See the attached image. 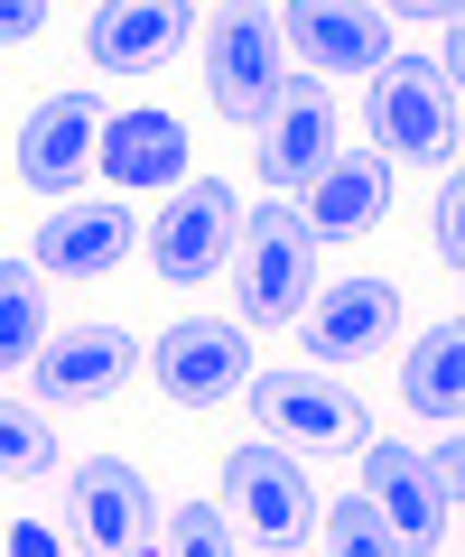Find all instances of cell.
<instances>
[{
    "mask_svg": "<svg viewBox=\"0 0 465 557\" xmlns=\"http://www.w3.org/2000/svg\"><path fill=\"white\" fill-rule=\"evenodd\" d=\"M223 502L243 511L252 539H270V548H289V539H307V520H317V493H307L298 456H289L280 437H252L223 456Z\"/></svg>",
    "mask_w": 465,
    "mask_h": 557,
    "instance_id": "5b68a950",
    "label": "cell"
},
{
    "mask_svg": "<svg viewBox=\"0 0 465 557\" xmlns=\"http://www.w3.org/2000/svg\"><path fill=\"white\" fill-rule=\"evenodd\" d=\"M10 548L20 557H57V530H47V520H10Z\"/></svg>",
    "mask_w": 465,
    "mask_h": 557,
    "instance_id": "4316f807",
    "label": "cell"
},
{
    "mask_svg": "<svg viewBox=\"0 0 465 557\" xmlns=\"http://www.w3.org/2000/svg\"><path fill=\"white\" fill-rule=\"evenodd\" d=\"M280 38H298L307 57L335 65V75H372V65L391 57V20H382V10H344V0H307Z\"/></svg>",
    "mask_w": 465,
    "mask_h": 557,
    "instance_id": "ac0fdd59",
    "label": "cell"
},
{
    "mask_svg": "<svg viewBox=\"0 0 465 557\" xmlns=\"http://www.w3.org/2000/svg\"><path fill=\"white\" fill-rule=\"evenodd\" d=\"M233 270H243V317L252 325H298L307 298H317V233H307V214H289V205H252Z\"/></svg>",
    "mask_w": 465,
    "mask_h": 557,
    "instance_id": "6da1fadb",
    "label": "cell"
},
{
    "mask_svg": "<svg viewBox=\"0 0 465 557\" xmlns=\"http://www.w3.org/2000/svg\"><path fill=\"white\" fill-rule=\"evenodd\" d=\"M94 159H102V177H112V186H178L186 177V121L159 112V102H131V112L102 121Z\"/></svg>",
    "mask_w": 465,
    "mask_h": 557,
    "instance_id": "4fadbf2b",
    "label": "cell"
},
{
    "mask_svg": "<svg viewBox=\"0 0 465 557\" xmlns=\"http://www.w3.org/2000/svg\"><path fill=\"white\" fill-rule=\"evenodd\" d=\"M140 354L149 344L131 325H65V335H47L28 354V381H38V399H102L140 372Z\"/></svg>",
    "mask_w": 465,
    "mask_h": 557,
    "instance_id": "52a82bcc",
    "label": "cell"
},
{
    "mask_svg": "<svg viewBox=\"0 0 465 557\" xmlns=\"http://www.w3.org/2000/svg\"><path fill=\"white\" fill-rule=\"evenodd\" d=\"M326 539H335L344 557H382V548H401V539L382 530V511H372V502H335V511H326Z\"/></svg>",
    "mask_w": 465,
    "mask_h": 557,
    "instance_id": "7402d4cb",
    "label": "cell"
},
{
    "mask_svg": "<svg viewBox=\"0 0 465 557\" xmlns=\"http://www.w3.org/2000/svg\"><path fill=\"white\" fill-rule=\"evenodd\" d=\"M419 465H428V483L456 502V483H465V446H456V437H438V446H419Z\"/></svg>",
    "mask_w": 465,
    "mask_h": 557,
    "instance_id": "d4e9b609",
    "label": "cell"
},
{
    "mask_svg": "<svg viewBox=\"0 0 465 557\" xmlns=\"http://www.w3.org/2000/svg\"><path fill=\"white\" fill-rule=\"evenodd\" d=\"M178 38H186L178 0H112V10H94V28H84L94 65H112V75H149V65H168Z\"/></svg>",
    "mask_w": 465,
    "mask_h": 557,
    "instance_id": "e0dca14e",
    "label": "cell"
},
{
    "mask_svg": "<svg viewBox=\"0 0 465 557\" xmlns=\"http://www.w3.org/2000/svg\"><path fill=\"white\" fill-rule=\"evenodd\" d=\"M401 399L419 418H456V399H465V325L446 317V325H428L419 344H409V362H401Z\"/></svg>",
    "mask_w": 465,
    "mask_h": 557,
    "instance_id": "d6986e66",
    "label": "cell"
},
{
    "mask_svg": "<svg viewBox=\"0 0 465 557\" xmlns=\"http://www.w3.org/2000/svg\"><path fill=\"white\" fill-rule=\"evenodd\" d=\"M57 465V437L28 399H0V474H47Z\"/></svg>",
    "mask_w": 465,
    "mask_h": 557,
    "instance_id": "44dd1931",
    "label": "cell"
},
{
    "mask_svg": "<svg viewBox=\"0 0 465 557\" xmlns=\"http://www.w3.org/2000/svg\"><path fill=\"white\" fill-rule=\"evenodd\" d=\"M38 354V260H0V362Z\"/></svg>",
    "mask_w": 465,
    "mask_h": 557,
    "instance_id": "ffe728a7",
    "label": "cell"
},
{
    "mask_svg": "<svg viewBox=\"0 0 465 557\" xmlns=\"http://www.w3.org/2000/svg\"><path fill=\"white\" fill-rule=\"evenodd\" d=\"M233 251H243V196H233L223 177H196L178 205H168L159 242H149L159 278H178V288H196V278H223V270H233Z\"/></svg>",
    "mask_w": 465,
    "mask_h": 557,
    "instance_id": "277c9868",
    "label": "cell"
},
{
    "mask_svg": "<svg viewBox=\"0 0 465 557\" xmlns=\"http://www.w3.org/2000/svg\"><path fill=\"white\" fill-rule=\"evenodd\" d=\"M364 502L382 511V530L401 539V548H438V530H446V493L428 483L419 446H401V437L372 446V456H364Z\"/></svg>",
    "mask_w": 465,
    "mask_h": 557,
    "instance_id": "8fae6325",
    "label": "cell"
},
{
    "mask_svg": "<svg viewBox=\"0 0 465 557\" xmlns=\"http://www.w3.org/2000/svg\"><path fill=\"white\" fill-rule=\"evenodd\" d=\"M401 298H391V278H335L326 298H307V354L317 362H354L391 335Z\"/></svg>",
    "mask_w": 465,
    "mask_h": 557,
    "instance_id": "2e32d148",
    "label": "cell"
},
{
    "mask_svg": "<svg viewBox=\"0 0 465 557\" xmlns=\"http://www.w3.org/2000/svg\"><path fill=\"white\" fill-rule=\"evenodd\" d=\"M243 391L261 409V428H280V446H354V428H364V399L317 372H261Z\"/></svg>",
    "mask_w": 465,
    "mask_h": 557,
    "instance_id": "ba28073f",
    "label": "cell"
},
{
    "mask_svg": "<svg viewBox=\"0 0 465 557\" xmlns=\"http://www.w3.org/2000/svg\"><path fill=\"white\" fill-rule=\"evenodd\" d=\"M372 149L382 159H446L456 149V65L438 57L372 65Z\"/></svg>",
    "mask_w": 465,
    "mask_h": 557,
    "instance_id": "7a4b0ae2",
    "label": "cell"
},
{
    "mask_svg": "<svg viewBox=\"0 0 465 557\" xmlns=\"http://www.w3.org/2000/svg\"><path fill=\"white\" fill-rule=\"evenodd\" d=\"M94 139H102V102L94 94H57L28 112L20 131V186H38V196H75L84 159H94Z\"/></svg>",
    "mask_w": 465,
    "mask_h": 557,
    "instance_id": "9c48e42d",
    "label": "cell"
},
{
    "mask_svg": "<svg viewBox=\"0 0 465 557\" xmlns=\"http://www.w3.org/2000/svg\"><path fill=\"white\" fill-rule=\"evenodd\" d=\"M38 28H47L38 0H0V38H38Z\"/></svg>",
    "mask_w": 465,
    "mask_h": 557,
    "instance_id": "484cf974",
    "label": "cell"
},
{
    "mask_svg": "<svg viewBox=\"0 0 465 557\" xmlns=\"http://www.w3.org/2000/svg\"><path fill=\"white\" fill-rule=\"evenodd\" d=\"M391 214V159L382 149H354V159L317 168V196H307V233L317 242H354Z\"/></svg>",
    "mask_w": 465,
    "mask_h": 557,
    "instance_id": "9a60e30c",
    "label": "cell"
},
{
    "mask_svg": "<svg viewBox=\"0 0 465 557\" xmlns=\"http://www.w3.org/2000/svg\"><path fill=\"white\" fill-rule=\"evenodd\" d=\"M428 242L446 251V270L465 260V214H456V186H446V196H438V214H428Z\"/></svg>",
    "mask_w": 465,
    "mask_h": 557,
    "instance_id": "cb8c5ba5",
    "label": "cell"
},
{
    "mask_svg": "<svg viewBox=\"0 0 465 557\" xmlns=\"http://www.w3.org/2000/svg\"><path fill=\"white\" fill-rule=\"evenodd\" d=\"M252 159H261V177H270V186L317 177V168L335 159V102H326L317 84H289V94L261 112V139H252Z\"/></svg>",
    "mask_w": 465,
    "mask_h": 557,
    "instance_id": "5bb4252c",
    "label": "cell"
},
{
    "mask_svg": "<svg viewBox=\"0 0 465 557\" xmlns=\"http://www.w3.org/2000/svg\"><path fill=\"white\" fill-rule=\"evenodd\" d=\"M131 242H140V223H131V205H57V214L38 223V270L57 278H102V270H122Z\"/></svg>",
    "mask_w": 465,
    "mask_h": 557,
    "instance_id": "7c38bea8",
    "label": "cell"
},
{
    "mask_svg": "<svg viewBox=\"0 0 465 557\" xmlns=\"http://www.w3.org/2000/svg\"><path fill=\"white\" fill-rule=\"evenodd\" d=\"M75 520H84V539L94 548H149L159 539V502H149V474L140 465H122V456H94V465H75Z\"/></svg>",
    "mask_w": 465,
    "mask_h": 557,
    "instance_id": "30bf717a",
    "label": "cell"
},
{
    "mask_svg": "<svg viewBox=\"0 0 465 557\" xmlns=\"http://www.w3.org/2000/svg\"><path fill=\"white\" fill-rule=\"evenodd\" d=\"M149 372H159L168 399H186V409H205V399H233L252 381V335L223 317H178L159 344H149Z\"/></svg>",
    "mask_w": 465,
    "mask_h": 557,
    "instance_id": "8992f818",
    "label": "cell"
},
{
    "mask_svg": "<svg viewBox=\"0 0 465 557\" xmlns=\"http://www.w3.org/2000/svg\"><path fill=\"white\" fill-rule=\"evenodd\" d=\"M159 539H168V548H186V557H215L223 548V511H215V502H186V511L159 520Z\"/></svg>",
    "mask_w": 465,
    "mask_h": 557,
    "instance_id": "603a6c76",
    "label": "cell"
},
{
    "mask_svg": "<svg viewBox=\"0 0 465 557\" xmlns=\"http://www.w3.org/2000/svg\"><path fill=\"white\" fill-rule=\"evenodd\" d=\"M205 94H215L223 121H261L270 102L289 94V38L270 10H233L215 28V65H205Z\"/></svg>",
    "mask_w": 465,
    "mask_h": 557,
    "instance_id": "3957f363",
    "label": "cell"
}]
</instances>
